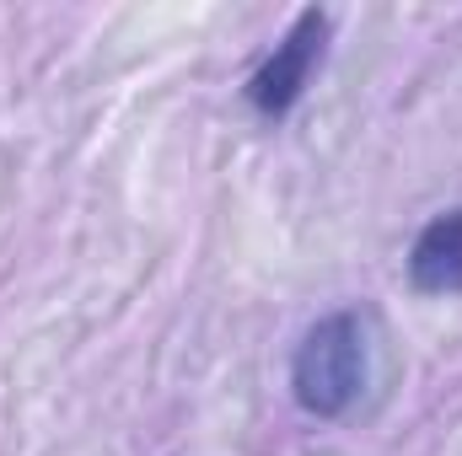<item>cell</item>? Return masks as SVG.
<instances>
[{
    "label": "cell",
    "mask_w": 462,
    "mask_h": 456,
    "mask_svg": "<svg viewBox=\"0 0 462 456\" xmlns=\"http://www.w3.org/2000/svg\"><path fill=\"white\" fill-rule=\"evenodd\" d=\"M323 43H328V11L307 5V11L291 22V32L274 43V54L247 76V103H253V114H263V118L291 114V108L307 97L312 70L323 65Z\"/></svg>",
    "instance_id": "7a4b0ae2"
},
{
    "label": "cell",
    "mask_w": 462,
    "mask_h": 456,
    "mask_svg": "<svg viewBox=\"0 0 462 456\" xmlns=\"http://www.w3.org/2000/svg\"><path fill=\"white\" fill-rule=\"evenodd\" d=\"M291 392L312 419H339L365 392V328L355 312L318 317L291 354Z\"/></svg>",
    "instance_id": "6da1fadb"
},
{
    "label": "cell",
    "mask_w": 462,
    "mask_h": 456,
    "mask_svg": "<svg viewBox=\"0 0 462 456\" xmlns=\"http://www.w3.org/2000/svg\"><path fill=\"white\" fill-rule=\"evenodd\" d=\"M409 285L420 296H462V205L436 215L409 247Z\"/></svg>",
    "instance_id": "3957f363"
}]
</instances>
